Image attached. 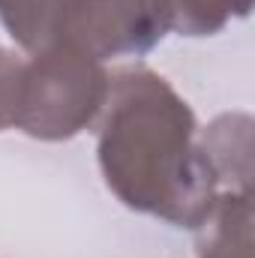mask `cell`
Wrapping results in <instances>:
<instances>
[{"mask_svg":"<svg viewBox=\"0 0 255 258\" xmlns=\"http://www.w3.org/2000/svg\"><path fill=\"white\" fill-rule=\"evenodd\" d=\"M96 159L117 201L177 228L198 231L222 192L201 153L189 102L147 66L111 75Z\"/></svg>","mask_w":255,"mask_h":258,"instance_id":"1","label":"cell"},{"mask_svg":"<svg viewBox=\"0 0 255 258\" xmlns=\"http://www.w3.org/2000/svg\"><path fill=\"white\" fill-rule=\"evenodd\" d=\"M108 90L111 75L102 60L57 42L24 60L15 129L39 141L75 138L99 120Z\"/></svg>","mask_w":255,"mask_h":258,"instance_id":"2","label":"cell"},{"mask_svg":"<svg viewBox=\"0 0 255 258\" xmlns=\"http://www.w3.org/2000/svg\"><path fill=\"white\" fill-rule=\"evenodd\" d=\"M165 33L156 0H78L63 42L105 63L108 57L147 54Z\"/></svg>","mask_w":255,"mask_h":258,"instance_id":"3","label":"cell"},{"mask_svg":"<svg viewBox=\"0 0 255 258\" xmlns=\"http://www.w3.org/2000/svg\"><path fill=\"white\" fill-rule=\"evenodd\" d=\"M201 153L219 189L252 192V117L243 111L222 114L207 129H198Z\"/></svg>","mask_w":255,"mask_h":258,"instance_id":"4","label":"cell"},{"mask_svg":"<svg viewBox=\"0 0 255 258\" xmlns=\"http://www.w3.org/2000/svg\"><path fill=\"white\" fill-rule=\"evenodd\" d=\"M252 192L222 189L198 228V258H252Z\"/></svg>","mask_w":255,"mask_h":258,"instance_id":"5","label":"cell"},{"mask_svg":"<svg viewBox=\"0 0 255 258\" xmlns=\"http://www.w3.org/2000/svg\"><path fill=\"white\" fill-rule=\"evenodd\" d=\"M78 0H0V21L9 36L30 54L66 39Z\"/></svg>","mask_w":255,"mask_h":258,"instance_id":"6","label":"cell"},{"mask_svg":"<svg viewBox=\"0 0 255 258\" xmlns=\"http://www.w3.org/2000/svg\"><path fill=\"white\" fill-rule=\"evenodd\" d=\"M165 30L180 36H213L231 18H246L252 0H156Z\"/></svg>","mask_w":255,"mask_h":258,"instance_id":"7","label":"cell"},{"mask_svg":"<svg viewBox=\"0 0 255 258\" xmlns=\"http://www.w3.org/2000/svg\"><path fill=\"white\" fill-rule=\"evenodd\" d=\"M21 75H24V60L15 51L0 48V132L12 129L18 120Z\"/></svg>","mask_w":255,"mask_h":258,"instance_id":"8","label":"cell"}]
</instances>
